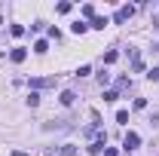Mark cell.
Instances as JSON below:
<instances>
[{"instance_id": "obj_6", "label": "cell", "mask_w": 159, "mask_h": 156, "mask_svg": "<svg viewBox=\"0 0 159 156\" xmlns=\"http://www.w3.org/2000/svg\"><path fill=\"white\" fill-rule=\"evenodd\" d=\"M74 98H77V95H74L70 89H64V92H61V98H58V101H61V104H64V107H70V104H74Z\"/></svg>"}, {"instance_id": "obj_14", "label": "cell", "mask_w": 159, "mask_h": 156, "mask_svg": "<svg viewBox=\"0 0 159 156\" xmlns=\"http://www.w3.org/2000/svg\"><path fill=\"white\" fill-rule=\"evenodd\" d=\"M101 147H104V141H92L89 144V153H101Z\"/></svg>"}, {"instance_id": "obj_8", "label": "cell", "mask_w": 159, "mask_h": 156, "mask_svg": "<svg viewBox=\"0 0 159 156\" xmlns=\"http://www.w3.org/2000/svg\"><path fill=\"white\" fill-rule=\"evenodd\" d=\"M70 28H74V34H86V31H89V25H86V21H74Z\"/></svg>"}, {"instance_id": "obj_4", "label": "cell", "mask_w": 159, "mask_h": 156, "mask_svg": "<svg viewBox=\"0 0 159 156\" xmlns=\"http://www.w3.org/2000/svg\"><path fill=\"white\" fill-rule=\"evenodd\" d=\"M9 58L16 61V64H21V61L28 58V49H21V46H16V49H12V52H9Z\"/></svg>"}, {"instance_id": "obj_13", "label": "cell", "mask_w": 159, "mask_h": 156, "mask_svg": "<svg viewBox=\"0 0 159 156\" xmlns=\"http://www.w3.org/2000/svg\"><path fill=\"white\" fill-rule=\"evenodd\" d=\"M9 34H12V37H21V34H25V25H12Z\"/></svg>"}, {"instance_id": "obj_2", "label": "cell", "mask_w": 159, "mask_h": 156, "mask_svg": "<svg viewBox=\"0 0 159 156\" xmlns=\"http://www.w3.org/2000/svg\"><path fill=\"white\" fill-rule=\"evenodd\" d=\"M132 16H135V6H119L116 16H113V21H116V25H122V21H129Z\"/></svg>"}, {"instance_id": "obj_19", "label": "cell", "mask_w": 159, "mask_h": 156, "mask_svg": "<svg viewBox=\"0 0 159 156\" xmlns=\"http://www.w3.org/2000/svg\"><path fill=\"white\" fill-rule=\"evenodd\" d=\"M104 156H119V150L116 147H104Z\"/></svg>"}, {"instance_id": "obj_5", "label": "cell", "mask_w": 159, "mask_h": 156, "mask_svg": "<svg viewBox=\"0 0 159 156\" xmlns=\"http://www.w3.org/2000/svg\"><path fill=\"white\" fill-rule=\"evenodd\" d=\"M129 55H132V67H135V71H144V61H141V52H138V49H132Z\"/></svg>"}, {"instance_id": "obj_20", "label": "cell", "mask_w": 159, "mask_h": 156, "mask_svg": "<svg viewBox=\"0 0 159 156\" xmlns=\"http://www.w3.org/2000/svg\"><path fill=\"white\" fill-rule=\"evenodd\" d=\"M12 156H28V153H25V150H12Z\"/></svg>"}, {"instance_id": "obj_9", "label": "cell", "mask_w": 159, "mask_h": 156, "mask_svg": "<svg viewBox=\"0 0 159 156\" xmlns=\"http://www.w3.org/2000/svg\"><path fill=\"white\" fill-rule=\"evenodd\" d=\"M46 49H49V43H46V40H37V43H34V52H37V55H43Z\"/></svg>"}, {"instance_id": "obj_1", "label": "cell", "mask_w": 159, "mask_h": 156, "mask_svg": "<svg viewBox=\"0 0 159 156\" xmlns=\"http://www.w3.org/2000/svg\"><path fill=\"white\" fill-rule=\"evenodd\" d=\"M58 77H34L31 80V89H55Z\"/></svg>"}, {"instance_id": "obj_10", "label": "cell", "mask_w": 159, "mask_h": 156, "mask_svg": "<svg viewBox=\"0 0 159 156\" xmlns=\"http://www.w3.org/2000/svg\"><path fill=\"white\" fill-rule=\"evenodd\" d=\"M116 58H119V52H116V49H110V52H104V64H113Z\"/></svg>"}, {"instance_id": "obj_15", "label": "cell", "mask_w": 159, "mask_h": 156, "mask_svg": "<svg viewBox=\"0 0 159 156\" xmlns=\"http://www.w3.org/2000/svg\"><path fill=\"white\" fill-rule=\"evenodd\" d=\"M119 98V92H113V89H107V92H104V101H116Z\"/></svg>"}, {"instance_id": "obj_7", "label": "cell", "mask_w": 159, "mask_h": 156, "mask_svg": "<svg viewBox=\"0 0 159 156\" xmlns=\"http://www.w3.org/2000/svg\"><path fill=\"white\" fill-rule=\"evenodd\" d=\"M92 28L104 31V28H107V19H104V16H95V19H92Z\"/></svg>"}, {"instance_id": "obj_21", "label": "cell", "mask_w": 159, "mask_h": 156, "mask_svg": "<svg viewBox=\"0 0 159 156\" xmlns=\"http://www.w3.org/2000/svg\"><path fill=\"white\" fill-rule=\"evenodd\" d=\"M156 49H159V46H156Z\"/></svg>"}, {"instance_id": "obj_18", "label": "cell", "mask_w": 159, "mask_h": 156, "mask_svg": "<svg viewBox=\"0 0 159 156\" xmlns=\"http://www.w3.org/2000/svg\"><path fill=\"white\" fill-rule=\"evenodd\" d=\"M28 104H31V107H37V104H40V95H37V92H31V98H28Z\"/></svg>"}, {"instance_id": "obj_11", "label": "cell", "mask_w": 159, "mask_h": 156, "mask_svg": "<svg viewBox=\"0 0 159 156\" xmlns=\"http://www.w3.org/2000/svg\"><path fill=\"white\" fill-rule=\"evenodd\" d=\"M61 156H77V147H74V144H64V147H61Z\"/></svg>"}, {"instance_id": "obj_16", "label": "cell", "mask_w": 159, "mask_h": 156, "mask_svg": "<svg viewBox=\"0 0 159 156\" xmlns=\"http://www.w3.org/2000/svg\"><path fill=\"white\" fill-rule=\"evenodd\" d=\"M147 80H153V83H159V67H153V71H147Z\"/></svg>"}, {"instance_id": "obj_12", "label": "cell", "mask_w": 159, "mask_h": 156, "mask_svg": "<svg viewBox=\"0 0 159 156\" xmlns=\"http://www.w3.org/2000/svg\"><path fill=\"white\" fill-rule=\"evenodd\" d=\"M83 16H86V19H95V6L86 3V6H83Z\"/></svg>"}, {"instance_id": "obj_3", "label": "cell", "mask_w": 159, "mask_h": 156, "mask_svg": "<svg viewBox=\"0 0 159 156\" xmlns=\"http://www.w3.org/2000/svg\"><path fill=\"white\" fill-rule=\"evenodd\" d=\"M138 144H141V138L135 135V132H125V138H122V147L132 153V150H138Z\"/></svg>"}, {"instance_id": "obj_17", "label": "cell", "mask_w": 159, "mask_h": 156, "mask_svg": "<svg viewBox=\"0 0 159 156\" xmlns=\"http://www.w3.org/2000/svg\"><path fill=\"white\" fill-rule=\"evenodd\" d=\"M89 74H92V67H89V64H83V67L77 71V77H89Z\"/></svg>"}]
</instances>
